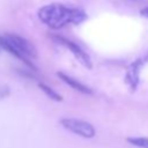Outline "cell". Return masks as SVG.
I'll return each mask as SVG.
<instances>
[{
	"instance_id": "obj_1",
	"label": "cell",
	"mask_w": 148,
	"mask_h": 148,
	"mask_svg": "<svg viewBox=\"0 0 148 148\" xmlns=\"http://www.w3.org/2000/svg\"><path fill=\"white\" fill-rule=\"evenodd\" d=\"M39 20L52 29H60L68 24H80L87 20V14L80 8H71L61 3H50L38 10Z\"/></svg>"
},
{
	"instance_id": "obj_2",
	"label": "cell",
	"mask_w": 148,
	"mask_h": 148,
	"mask_svg": "<svg viewBox=\"0 0 148 148\" xmlns=\"http://www.w3.org/2000/svg\"><path fill=\"white\" fill-rule=\"evenodd\" d=\"M0 46L1 49H5L9 53L18 58L32 69H35V66L30 62L29 58H36L37 50L35 45L28 39L16 34H6L3 36H0Z\"/></svg>"
},
{
	"instance_id": "obj_3",
	"label": "cell",
	"mask_w": 148,
	"mask_h": 148,
	"mask_svg": "<svg viewBox=\"0 0 148 148\" xmlns=\"http://www.w3.org/2000/svg\"><path fill=\"white\" fill-rule=\"evenodd\" d=\"M60 124L69 132L86 139L94 138L96 134L95 127L86 120H81L76 118H62L60 120Z\"/></svg>"
},
{
	"instance_id": "obj_4",
	"label": "cell",
	"mask_w": 148,
	"mask_h": 148,
	"mask_svg": "<svg viewBox=\"0 0 148 148\" xmlns=\"http://www.w3.org/2000/svg\"><path fill=\"white\" fill-rule=\"evenodd\" d=\"M52 37H53V39H54L57 43H59V44L64 45L65 47H67V49L74 54V57L79 60V62H80L81 65H83V66L87 67L88 69L92 68V62H91L90 57H89L79 45H76V44L73 43L72 40L66 39L65 37H61V36H52Z\"/></svg>"
},
{
	"instance_id": "obj_5",
	"label": "cell",
	"mask_w": 148,
	"mask_h": 148,
	"mask_svg": "<svg viewBox=\"0 0 148 148\" xmlns=\"http://www.w3.org/2000/svg\"><path fill=\"white\" fill-rule=\"evenodd\" d=\"M57 74H58V76H59L66 84H68L71 88L75 89V90H77V91H80V92H82V94H88V95L92 94V91H91L90 88H88L86 84L81 83L80 81H77V80H75V79H73V77H71L69 75H67V74H65V73H61V72H58Z\"/></svg>"
},
{
	"instance_id": "obj_6",
	"label": "cell",
	"mask_w": 148,
	"mask_h": 148,
	"mask_svg": "<svg viewBox=\"0 0 148 148\" xmlns=\"http://www.w3.org/2000/svg\"><path fill=\"white\" fill-rule=\"evenodd\" d=\"M140 64H142V60H138L136 62H134L130 67L127 75H126V81L133 89H135V87L138 86V82H139V67H140L139 65Z\"/></svg>"
},
{
	"instance_id": "obj_7",
	"label": "cell",
	"mask_w": 148,
	"mask_h": 148,
	"mask_svg": "<svg viewBox=\"0 0 148 148\" xmlns=\"http://www.w3.org/2000/svg\"><path fill=\"white\" fill-rule=\"evenodd\" d=\"M38 87L45 92V95L46 96H49L51 99H53V101H56V102H61L62 101V97L58 94V92H56L52 88H50L49 86H46V84H44V83H38Z\"/></svg>"
},
{
	"instance_id": "obj_8",
	"label": "cell",
	"mask_w": 148,
	"mask_h": 148,
	"mask_svg": "<svg viewBox=\"0 0 148 148\" xmlns=\"http://www.w3.org/2000/svg\"><path fill=\"white\" fill-rule=\"evenodd\" d=\"M127 142L135 147L140 148H148V138L145 136H133V138H127Z\"/></svg>"
},
{
	"instance_id": "obj_9",
	"label": "cell",
	"mask_w": 148,
	"mask_h": 148,
	"mask_svg": "<svg viewBox=\"0 0 148 148\" xmlns=\"http://www.w3.org/2000/svg\"><path fill=\"white\" fill-rule=\"evenodd\" d=\"M141 15H143V16L148 17V7H146V8H143V9L141 10Z\"/></svg>"
},
{
	"instance_id": "obj_10",
	"label": "cell",
	"mask_w": 148,
	"mask_h": 148,
	"mask_svg": "<svg viewBox=\"0 0 148 148\" xmlns=\"http://www.w3.org/2000/svg\"><path fill=\"white\" fill-rule=\"evenodd\" d=\"M7 92L5 91V89H2V88H0V96H3V95H6Z\"/></svg>"
},
{
	"instance_id": "obj_11",
	"label": "cell",
	"mask_w": 148,
	"mask_h": 148,
	"mask_svg": "<svg viewBox=\"0 0 148 148\" xmlns=\"http://www.w3.org/2000/svg\"><path fill=\"white\" fill-rule=\"evenodd\" d=\"M0 49H1V46H0Z\"/></svg>"
}]
</instances>
